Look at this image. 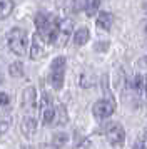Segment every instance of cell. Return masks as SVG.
<instances>
[{
    "mask_svg": "<svg viewBox=\"0 0 147 149\" xmlns=\"http://www.w3.org/2000/svg\"><path fill=\"white\" fill-rule=\"evenodd\" d=\"M72 29H74V22L70 19H64L62 22H59V30H57V39H55V44L59 47L67 45V42L72 37Z\"/></svg>",
    "mask_w": 147,
    "mask_h": 149,
    "instance_id": "ba28073f",
    "label": "cell"
},
{
    "mask_svg": "<svg viewBox=\"0 0 147 149\" xmlns=\"http://www.w3.org/2000/svg\"><path fill=\"white\" fill-rule=\"evenodd\" d=\"M89 37H90V34H89V29L80 27L79 30L74 34V44H75V45H84V44H87Z\"/></svg>",
    "mask_w": 147,
    "mask_h": 149,
    "instance_id": "4fadbf2b",
    "label": "cell"
},
{
    "mask_svg": "<svg viewBox=\"0 0 147 149\" xmlns=\"http://www.w3.org/2000/svg\"><path fill=\"white\" fill-rule=\"evenodd\" d=\"M144 86H146V92H147V79H146V84H144Z\"/></svg>",
    "mask_w": 147,
    "mask_h": 149,
    "instance_id": "484cf974",
    "label": "cell"
},
{
    "mask_svg": "<svg viewBox=\"0 0 147 149\" xmlns=\"http://www.w3.org/2000/svg\"><path fill=\"white\" fill-rule=\"evenodd\" d=\"M22 109L25 116H33L35 117V111H37V91L35 87L28 86L22 94Z\"/></svg>",
    "mask_w": 147,
    "mask_h": 149,
    "instance_id": "5b68a950",
    "label": "cell"
},
{
    "mask_svg": "<svg viewBox=\"0 0 147 149\" xmlns=\"http://www.w3.org/2000/svg\"><path fill=\"white\" fill-rule=\"evenodd\" d=\"M144 32H146V35H147V22H146V25H144Z\"/></svg>",
    "mask_w": 147,
    "mask_h": 149,
    "instance_id": "cb8c5ba5",
    "label": "cell"
},
{
    "mask_svg": "<svg viewBox=\"0 0 147 149\" xmlns=\"http://www.w3.org/2000/svg\"><path fill=\"white\" fill-rule=\"evenodd\" d=\"M13 10V0H0V20L7 19Z\"/></svg>",
    "mask_w": 147,
    "mask_h": 149,
    "instance_id": "5bb4252c",
    "label": "cell"
},
{
    "mask_svg": "<svg viewBox=\"0 0 147 149\" xmlns=\"http://www.w3.org/2000/svg\"><path fill=\"white\" fill-rule=\"evenodd\" d=\"M72 8L75 12H84L89 8V0H72Z\"/></svg>",
    "mask_w": 147,
    "mask_h": 149,
    "instance_id": "ac0fdd59",
    "label": "cell"
},
{
    "mask_svg": "<svg viewBox=\"0 0 147 149\" xmlns=\"http://www.w3.org/2000/svg\"><path fill=\"white\" fill-rule=\"evenodd\" d=\"M7 44H8V49L12 50V54L22 57V55H25V52H27L28 35H27V32L24 29L15 27L7 34Z\"/></svg>",
    "mask_w": 147,
    "mask_h": 149,
    "instance_id": "7a4b0ae2",
    "label": "cell"
},
{
    "mask_svg": "<svg viewBox=\"0 0 147 149\" xmlns=\"http://www.w3.org/2000/svg\"><path fill=\"white\" fill-rule=\"evenodd\" d=\"M8 104H10V95L7 94V92H0V106L7 107Z\"/></svg>",
    "mask_w": 147,
    "mask_h": 149,
    "instance_id": "ffe728a7",
    "label": "cell"
},
{
    "mask_svg": "<svg viewBox=\"0 0 147 149\" xmlns=\"http://www.w3.org/2000/svg\"><path fill=\"white\" fill-rule=\"evenodd\" d=\"M95 24H97V29H99V30H102V32H109L110 27H112V15L107 14V12H100Z\"/></svg>",
    "mask_w": 147,
    "mask_h": 149,
    "instance_id": "7c38bea8",
    "label": "cell"
},
{
    "mask_svg": "<svg viewBox=\"0 0 147 149\" xmlns=\"http://www.w3.org/2000/svg\"><path fill=\"white\" fill-rule=\"evenodd\" d=\"M45 55V45H44V40L40 39L39 35L35 34L32 35V45H30V59L32 61H39Z\"/></svg>",
    "mask_w": 147,
    "mask_h": 149,
    "instance_id": "9c48e42d",
    "label": "cell"
},
{
    "mask_svg": "<svg viewBox=\"0 0 147 149\" xmlns=\"http://www.w3.org/2000/svg\"><path fill=\"white\" fill-rule=\"evenodd\" d=\"M8 72H10V75L12 77H15V79H19V77H22L24 75V64L22 62H12L10 64V67H8Z\"/></svg>",
    "mask_w": 147,
    "mask_h": 149,
    "instance_id": "2e32d148",
    "label": "cell"
},
{
    "mask_svg": "<svg viewBox=\"0 0 147 149\" xmlns=\"http://www.w3.org/2000/svg\"><path fill=\"white\" fill-rule=\"evenodd\" d=\"M40 116H42V122L44 126H52L53 122V104L52 97L49 92H42V102H40Z\"/></svg>",
    "mask_w": 147,
    "mask_h": 149,
    "instance_id": "52a82bcc",
    "label": "cell"
},
{
    "mask_svg": "<svg viewBox=\"0 0 147 149\" xmlns=\"http://www.w3.org/2000/svg\"><path fill=\"white\" fill-rule=\"evenodd\" d=\"M92 112L97 119H105L115 112V101L114 99H100L94 104Z\"/></svg>",
    "mask_w": 147,
    "mask_h": 149,
    "instance_id": "8992f818",
    "label": "cell"
},
{
    "mask_svg": "<svg viewBox=\"0 0 147 149\" xmlns=\"http://www.w3.org/2000/svg\"><path fill=\"white\" fill-rule=\"evenodd\" d=\"M67 121H69V116H67V111H65V107H64V104H57V106H53V122L52 124L65 126Z\"/></svg>",
    "mask_w": 147,
    "mask_h": 149,
    "instance_id": "8fae6325",
    "label": "cell"
},
{
    "mask_svg": "<svg viewBox=\"0 0 147 149\" xmlns=\"http://www.w3.org/2000/svg\"><path fill=\"white\" fill-rule=\"evenodd\" d=\"M8 124H10V119H7V121H2V124H0V136L3 134V132H7V129H8Z\"/></svg>",
    "mask_w": 147,
    "mask_h": 149,
    "instance_id": "44dd1931",
    "label": "cell"
},
{
    "mask_svg": "<svg viewBox=\"0 0 147 149\" xmlns=\"http://www.w3.org/2000/svg\"><path fill=\"white\" fill-rule=\"evenodd\" d=\"M100 5V0H94V3H92V7H90V12H89V15H92L95 10H97V7Z\"/></svg>",
    "mask_w": 147,
    "mask_h": 149,
    "instance_id": "7402d4cb",
    "label": "cell"
},
{
    "mask_svg": "<svg viewBox=\"0 0 147 149\" xmlns=\"http://www.w3.org/2000/svg\"><path fill=\"white\" fill-rule=\"evenodd\" d=\"M59 17L49 12H39L35 15V27L37 35L47 44H55L57 30H59Z\"/></svg>",
    "mask_w": 147,
    "mask_h": 149,
    "instance_id": "6da1fadb",
    "label": "cell"
},
{
    "mask_svg": "<svg viewBox=\"0 0 147 149\" xmlns=\"http://www.w3.org/2000/svg\"><path fill=\"white\" fill-rule=\"evenodd\" d=\"M139 65L142 69H146V70H147V55H146V57H142V59L139 61Z\"/></svg>",
    "mask_w": 147,
    "mask_h": 149,
    "instance_id": "603a6c76",
    "label": "cell"
},
{
    "mask_svg": "<svg viewBox=\"0 0 147 149\" xmlns=\"http://www.w3.org/2000/svg\"><path fill=\"white\" fill-rule=\"evenodd\" d=\"M20 127H22V132H24L27 137H30V136L35 134V131H37V117H33V116H24Z\"/></svg>",
    "mask_w": 147,
    "mask_h": 149,
    "instance_id": "30bf717a",
    "label": "cell"
},
{
    "mask_svg": "<svg viewBox=\"0 0 147 149\" xmlns=\"http://www.w3.org/2000/svg\"><path fill=\"white\" fill-rule=\"evenodd\" d=\"M104 134L112 146H122L126 141V131L119 122H107L104 127Z\"/></svg>",
    "mask_w": 147,
    "mask_h": 149,
    "instance_id": "277c9868",
    "label": "cell"
},
{
    "mask_svg": "<svg viewBox=\"0 0 147 149\" xmlns=\"http://www.w3.org/2000/svg\"><path fill=\"white\" fill-rule=\"evenodd\" d=\"M144 10H146V12H147V3H144Z\"/></svg>",
    "mask_w": 147,
    "mask_h": 149,
    "instance_id": "d4e9b609",
    "label": "cell"
},
{
    "mask_svg": "<svg viewBox=\"0 0 147 149\" xmlns=\"http://www.w3.org/2000/svg\"><path fill=\"white\" fill-rule=\"evenodd\" d=\"M142 89H144V81H142L140 75H135L134 77V91L137 94H142Z\"/></svg>",
    "mask_w": 147,
    "mask_h": 149,
    "instance_id": "d6986e66",
    "label": "cell"
},
{
    "mask_svg": "<svg viewBox=\"0 0 147 149\" xmlns=\"http://www.w3.org/2000/svg\"><path fill=\"white\" fill-rule=\"evenodd\" d=\"M64 77H65V57H55L50 65V75L49 81L53 89H62L64 86Z\"/></svg>",
    "mask_w": 147,
    "mask_h": 149,
    "instance_id": "3957f363",
    "label": "cell"
},
{
    "mask_svg": "<svg viewBox=\"0 0 147 149\" xmlns=\"http://www.w3.org/2000/svg\"><path fill=\"white\" fill-rule=\"evenodd\" d=\"M134 149H147V127L144 129V132L140 134V137L134 142Z\"/></svg>",
    "mask_w": 147,
    "mask_h": 149,
    "instance_id": "e0dca14e",
    "label": "cell"
},
{
    "mask_svg": "<svg viewBox=\"0 0 147 149\" xmlns=\"http://www.w3.org/2000/svg\"><path fill=\"white\" fill-rule=\"evenodd\" d=\"M67 141H69V137H67L65 132H55V134L52 136V146H53L55 149L64 148Z\"/></svg>",
    "mask_w": 147,
    "mask_h": 149,
    "instance_id": "9a60e30c",
    "label": "cell"
}]
</instances>
